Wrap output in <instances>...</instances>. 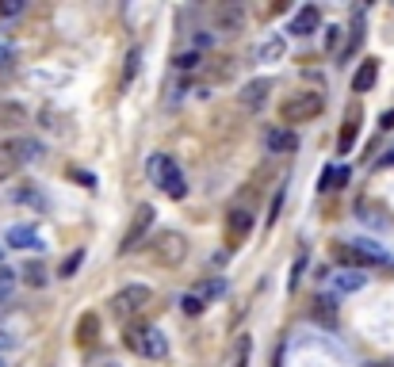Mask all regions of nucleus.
Here are the masks:
<instances>
[{"mask_svg": "<svg viewBox=\"0 0 394 367\" xmlns=\"http://www.w3.org/2000/svg\"><path fill=\"white\" fill-rule=\"evenodd\" d=\"M333 257L341 260V264L356 268V272H364V268H387L390 264V257L379 249V245H371V241H337Z\"/></svg>", "mask_w": 394, "mask_h": 367, "instance_id": "nucleus-1", "label": "nucleus"}, {"mask_svg": "<svg viewBox=\"0 0 394 367\" xmlns=\"http://www.w3.org/2000/svg\"><path fill=\"white\" fill-rule=\"evenodd\" d=\"M42 157V146L35 138H8L0 142V180H8L12 173H20L23 165L39 161Z\"/></svg>", "mask_w": 394, "mask_h": 367, "instance_id": "nucleus-2", "label": "nucleus"}, {"mask_svg": "<svg viewBox=\"0 0 394 367\" xmlns=\"http://www.w3.org/2000/svg\"><path fill=\"white\" fill-rule=\"evenodd\" d=\"M149 176H153V184L161 187V192L168 195V199H184L187 195V184H184V173L176 168V161L168 153H153L149 157Z\"/></svg>", "mask_w": 394, "mask_h": 367, "instance_id": "nucleus-3", "label": "nucleus"}, {"mask_svg": "<svg viewBox=\"0 0 394 367\" xmlns=\"http://www.w3.org/2000/svg\"><path fill=\"white\" fill-rule=\"evenodd\" d=\"M127 348L134 356H146V360H165L168 341L157 325H130L127 329Z\"/></svg>", "mask_w": 394, "mask_h": 367, "instance_id": "nucleus-4", "label": "nucleus"}, {"mask_svg": "<svg viewBox=\"0 0 394 367\" xmlns=\"http://www.w3.org/2000/svg\"><path fill=\"white\" fill-rule=\"evenodd\" d=\"M149 303H153V291H149L146 284H130L123 291H115V298H111V314H115L119 322H130V318H138Z\"/></svg>", "mask_w": 394, "mask_h": 367, "instance_id": "nucleus-5", "label": "nucleus"}, {"mask_svg": "<svg viewBox=\"0 0 394 367\" xmlns=\"http://www.w3.org/2000/svg\"><path fill=\"white\" fill-rule=\"evenodd\" d=\"M322 111H325L322 92H299V96L284 100L279 115H284V127H291V122H314L318 115H322Z\"/></svg>", "mask_w": 394, "mask_h": 367, "instance_id": "nucleus-6", "label": "nucleus"}, {"mask_svg": "<svg viewBox=\"0 0 394 367\" xmlns=\"http://www.w3.org/2000/svg\"><path fill=\"white\" fill-rule=\"evenodd\" d=\"M149 226H153V206H138L134 219H130V230H127V238H123V245H119V249H123V252H134L138 245H142V238L149 233Z\"/></svg>", "mask_w": 394, "mask_h": 367, "instance_id": "nucleus-7", "label": "nucleus"}, {"mask_svg": "<svg viewBox=\"0 0 394 367\" xmlns=\"http://www.w3.org/2000/svg\"><path fill=\"white\" fill-rule=\"evenodd\" d=\"M265 149H268V153H295V149H299V134L291 127H284V122H276V127L265 130Z\"/></svg>", "mask_w": 394, "mask_h": 367, "instance_id": "nucleus-8", "label": "nucleus"}, {"mask_svg": "<svg viewBox=\"0 0 394 367\" xmlns=\"http://www.w3.org/2000/svg\"><path fill=\"white\" fill-rule=\"evenodd\" d=\"M184 238L180 233H161L157 238V245H153V257L161 260V264H176V260H184Z\"/></svg>", "mask_w": 394, "mask_h": 367, "instance_id": "nucleus-9", "label": "nucleus"}, {"mask_svg": "<svg viewBox=\"0 0 394 367\" xmlns=\"http://www.w3.org/2000/svg\"><path fill=\"white\" fill-rule=\"evenodd\" d=\"M249 230H253V214L249 211H230V219H226V245L238 249V245L249 238Z\"/></svg>", "mask_w": 394, "mask_h": 367, "instance_id": "nucleus-10", "label": "nucleus"}, {"mask_svg": "<svg viewBox=\"0 0 394 367\" xmlns=\"http://www.w3.org/2000/svg\"><path fill=\"white\" fill-rule=\"evenodd\" d=\"M318 27H322V12H318L314 4H306V8H299L295 20H291V35H299V39H303V35H314Z\"/></svg>", "mask_w": 394, "mask_h": 367, "instance_id": "nucleus-11", "label": "nucleus"}, {"mask_svg": "<svg viewBox=\"0 0 394 367\" xmlns=\"http://www.w3.org/2000/svg\"><path fill=\"white\" fill-rule=\"evenodd\" d=\"M214 23H219L222 35H238L241 23H245V8H241V4H222L219 16H214Z\"/></svg>", "mask_w": 394, "mask_h": 367, "instance_id": "nucleus-12", "label": "nucleus"}, {"mask_svg": "<svg viewBox=\"0 0 394 367\" xmlns=\"http://www.w3.org/2000/svg\"><path fill=\"white\" fill-rule=\"evenodd\" d=\"M268 92H272V81H249L245 88H241V107H245V111H260V107H265V100H268Z\"/></svg>", "mask_w": 394, "mask_h": 367, "instance_id": "nucleus-13", "label": "nucleus"}, {"mask_svg": "<svg viewBox=\"0 0 394 367\" xmlns=\"http://www.w3.org/2000/svg\"><path fill=\"white\" fill-rule=\"evenodd\" d=\"M8 245H12V249H42V238L35 226H12V230H8Z\"/></svg>", "mask_w": 394, "mask_h": 367, "instance_id": "nucleus-14", "label": "nucleus"}, {"mask_svg": "<svg viewBox=\"0 0 394 367\" xmlns=\"http://www.w3.org/2000/svg\"><path fill=\"white\" fill-rule=\"evenodd\" d=\"M375 77H379V62L364 58L360 69H356V77H352V92H371L375 88Z\"/></svg>", "mask_w": 394, "mask_h": 367, "instance_id": "nucleus-15", "label": "nucleus"}, {"mask_svg": "<svg viewBox=\"0 0 394 367\" xmlns=\"http://www.w3.org/2000/svg\"><path fill=\"white\" fill-rule=\"evenodd\" d=\"M356 127H360V119H356V107H352L349 115H344V127H341V142H337V149H341V153H349V149H352V142H356Z\"/></svg>", "mask_w": 394, "mask_h": 367, "instance_id": "nucleus-16", "label": "nucleus"}, {"mask_svg": "<svg viewBox=\"0 0 394 367\" xmlns=\"http://www.w3.org/2000/svg\"><path fill=\"white\" fill-rule=\"evenodd\" d=\"M344 180H349V168H325L322 173V192H337V187H344Z\"/></svg>", "mask_w": 394, "mask_h": 367, "instance_id": "nucleus-17", "label": "nucleus"}, {"mask_svg": "<svg viewBox=\"0 0 394 367\" xmlns=\"http://www.w3.org/2000/svg\"><path fill=\"white\" fill-rule=\"evenodd\" d=\"M96 329H100L96 314H84L81 325H77V341H81V344H96Z\"/></svg>", "mask_w": 394, "mask_h": 367, "instance_id": "nucleus-18", "label": "nucleus"}, {"mask_svg": "<svg viewBox=\"0 0 394 367\" xmlns=\"http://www.w3.org/2000/svg\"><path fill=\"white\" fill-rule=\"evenodd\" d=\"M27 115L23 107H16V103H0V127H20Z\"/></svg>", "mask_w": 394, "mask_h": 367, "instance_id": "nucleus-19", "label": "nucleus"}, {"mask_svg": "<svg viewBox=\"0 0 394 367\" xmlns=\"http://www.w3.org/2000/svg\"><path fill=\"white\" fill-rule=\"evenodd\" d=\"M260 62H272V58H279V54H284V39H279V35H272V39H265L260 42Z\"/></svg>", "mask_w": 394, "mask_h": 367, "instance_id": "nucleus-20", "label": "nucleus"}, {"mask_svg": "<svg viewBox=\"0 0 394 367\" xmlns=\"http://www.w3.org/2000/svg\"><path fill=\"white\" fill-rule=\"evenodd\" d=\"M199 50H187V54H176L173 65H176V73H192V69H199Z\"/></svg>", "mask_w": 394, "mask_h": 367, "instance_id": "nucleus-21", "label": "nucleus"}, {"mask_svg": "<svg viewBox=\"0 0 394 367\" xmlns=\"http://www.w3.org/2000/svg\"><path fill=\"white\" fill-rule=\"evenodd\" d=\"M12 62H16V50H12V39L8 35H0V77H4L8 69H12Z\"/></svg>", "mask_w": 394, "mask_h": 367, "instance_id": "nucleus-22", "label": "nucleus"}, {"mask_svg": "<svg viewBox=\"0 0 394 367\" xmlns=\"http://www.w3.org/2000/svg\"><path fill=\"white\" fill-rule=\"evenodd\" d=\"M222 287H226L222 279H203V284L195 287V295H199V298H219V295H222Z\"/></svg>", "mask_w": 394, "mask_h": 367, "instance_id": "nucleus-23", "label": "nucleus"}, {"mask_svg": "<svg viewBox=\"0 0 394 367\" xmlns=\"http://www.w3.org/2000/svg\"><path fill=\"white\" fill-rule=\"evenodd\" d=\"M356 287H364V276H360V272H341L337 291H356Z\"/></svg>", "mask_w": 394, "mask_h": 367, "instance_id": "nucleus-24", "label": "nucleus"}, {"mask_svg": "<svg viewBox=\"0 0 394 367\" xmlns=\"http://www.w3.org/2000/svg\"><path fill=\"white\" fill-rule=\"evenodd\" d=\"M12 287H16V272L0 264V298H8V295H12Z\"/></svg>", "mask_w": 394, "mask_h": 367, "instance_id": "nucleus-25", "label": "nucleus"}, {"mask_svg": "<svg viewBox=\"0 0 394 367\" xmlns=\"http://www.w3.org/2000/svg\"><path fill=\"white\" fill-rule=\"evenodd\" d=\"M23 279H27L31 287H42V284H46V272H42V264H27V268H23Z\"/></svg>", "mask_w": 394, "mask_h": 367, "instance_id": "nucleus-26", "label": "nucleus"}, {"mask_svg": "<svg viewBox=\"0 0 394 367\" xmlns=\"http://www.w3.org/2000/svg\"><path fill=\"white\" fill-rule=\"evenodd\" d=\"M180 306H184V314H192V318H195V314H203V306H207V303H203L199 295H184V298H180Z\"/></svg>", "mask_w": 394, "mask_h": 367, "instance_id": "nucleus-27", "label": "nucleus"}, {"mask_svg": "<svg viewBox=\"0 0 394 367\" xmlns=\"http://www.w3.org/2000/svg\"><path fill=\"white\" fill-rule=\"evenodd\" d=\"M23 12V0H0V16H20Z\"/></svg>", "mask_w": 394, "mask_h": 367, "instance_id": "nucleus-28", "label": "nucleus"}, {"mask_svg": "<svg viewBox=\"0 0 394 367\" xmlns=\"http://www.w3.org/2000/svg\"><path fill=\"white\" fill-rule=\"evenodd\" d=\"M81 260H84V252H73V257H69V260H65V264H62V276H73V272L81 268Z\"/></svg>", "mask_w": 394, "mask_h": 367, "instance_id": "nucleus-29", "label": "nucleus"}, {"mask_svg": "<svg viewBox=\"0 0 394 367\" xmlns=\"http://www.w3.org/2000/svg\"><path fill=\"white\" fill-rule=\"evenodd\" d=\"M337 46H341V27H330L325 31V50H337Z\"/></svg>", "mask_w": 394, "mask_h": 367, "instance_id": "nucleus-30", "label": "nucleus"}, {"mask_svg": "<svg viewBox=\"0 0 394 367\" xmlns=\"http://www.w3.org/2000/svg\"><path fill=\"white\" fill-rule=\"evenodd\" d=\"M138 58H142V54H138V50H130V54H127V73H123L127 81L134 77V69H138Z\"/></svg>", "mask_w": 394, "mask_h": 367, "instance_id": "nucleus-31", "label": "nucleus"}, {"mask_svg": "<svg viewBox=\"0 0 394 367\" xmlns=\"http://www.w3.org/2000/svg\"><path fill=\"white\" fill-rule=\"evenodd\" d=\"M249 363V341H241V356H238V367Z\"/></svg>", "mask_w": 394, "mask_h": 367, "instance_id": "nucleus-32", "label": "nucleus"}, {"mask_svg": "<svg viewBox=\"0 0 394 367\" xmlns=\"http://www.w3.org/2000/svg\"><path fill=\"white\" fill-rule=\"evenodd\" d=\"M394 127V111H387V115H383V130H390Z\"/></svg>", "mask_w": 394, "mask_h": 367, "instance_id": "nucleus-33", "label": "nucleus"}, {"mask_svg": "<svg viewBox=\"0 0 394 367\" xmlns=\"http://www.w3.org/2000/svg\"><path fill=\"white\" fill-rule=\"evenodd\" d=\"M8 344H12V337H8V333H0V348H8Z\"/></svg>", "mask_w": 394, "mask_h": 367, "instance_id": "nucleus-34", "label": "nucleus"}, {"mask_svg": "<svg viewBox=\"0 0 394 367\" xmlns=\"http://www.w3.org/2000/svg\"><path fill=\"white\" fill-rule=\"evenodd\" d=\"M371 367H390V363H371Z\"/></svg>", "mask_w": 394, "mask_h": 367, "instance_id": "nucleus-35", "label": "nucleus"}, {"mask_svg": "<svg viewBox=\"0 0 394 367\" xmlns=\"http://www.w3.org/2000/svg\"><path fill=\"white\" fill-rule=\"evenodd\" d=\"M100 367H115V363H100Z\"/></svg>", "mask_w": 394, "mask_h": 367, "instance_id": "nucleus-36", "label": "nucleus"}, {"mask_svg": "<svg viewBox=\"0 0 394 367\" xmlns=\"http://www.w3.org/2000/svg\"><path fill=\"white\" fill-rule=\"evenodd\" d=\"M0 367H4V360H0Z\"/></svg>", "mask_w": 394, "mask_h": 367, "instance_id": "nucleus-37", "label": "nucleus"}]
</instances>
